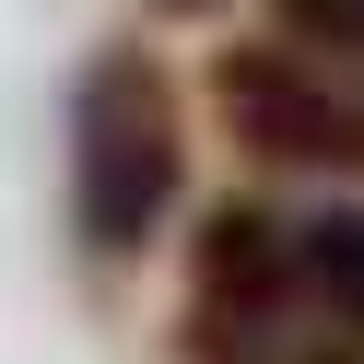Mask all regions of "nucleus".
Segmentation results:
<instances>
[{
    "label": "nucleus",
    "instance_id": "obj_1",
    "mask_svg": "<svg viewBox=\"0 0 364 364\" xmlns=\"http://www.w3.org/2000/svg\"><path fill=\"white\" fill-rule=\"evenodd\" d=\"M188 188V106L153 48H95L71 82V223L95 259H141Z\"/></svg>",
    "mask_w": 364,
    "mask_h": 364
},
{
    "label": "nucleus",
    "instance_id": "obj_2",
    "mask_svg": "<svg viewBox=\"0 0 364 364\" xmlns=\"http://www.w3.org/2000/svg\"><path fill=\"white\" fill-rule=\"evenodd\" d=\"M212 106L259 165H306V176H353L364 165V95L341 71H294V48H223L212 59Z\"/></svg>",
    "mask_w": 364,
    "mask_h": 364
},
{
    "label": "nucleus",
    "instance_id": "obj_3",
    "mask_svg": "<svg viewBox=\"0 0 364 364\" xmlns=\"http://www.w3.org/2000/svg\"><path fill=\"white\" fill-rule=\"evenodd\" d=\"M294 223H270L259 200L200 212V294H188V341H247L294 317Z\"/></svg>",
    "mask_w": 364,
    "mask_h": 364
},
{
    "label": "nucleus",
    "instance_id": "obj_4",
    "mask_svg": "<svg viewBox=\"0 0 364 364\" xmlns=\"http://www.w3.org/2000/svg\"><path fill=\"white\" fill-rule=\"evenodd\" d=\"M294 282L329 306L341 341H364V200H341V212H317L306 235H294Z\"/></svg>",
    "mask_w": 364,
    "mask_h": 364
},
{
    "label": "nucleus",
    "instance_id": "obj_5",
    "mask_svg": "<svg viewBox=\"0 0 364 364\" xmlns=\"http://www.w3.org/2000/svg\"><path fill=\"white\" fill-rule=\"evenodd\" d=\"M270 12H282V48L364 71V0H270Z\"/></svg>",
    "mask_w": 364,
    "mask_h": 364
},
{
    "label": "nucleus",
    "instance_id": "obj_6",
    "mask_svg": "<svg viewBox=\"0 0 364 364\" xmlns=\"http://www.w3.org/2000/svg\"><path fill=\"white\" fill-rule=\"evenodd\" d=\"M153 12H212V0H153Z\"/></svg>",
    "mask_w": 364,
    "mask_h": 364
}]
</instances>
